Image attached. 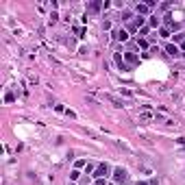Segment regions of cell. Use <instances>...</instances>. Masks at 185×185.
Here are the masks:
<instances>
[{"label": "cell", "mask_w": 185, "mask_h": 185, "mask_svg": "<svg viewBox=\"0 0 185 185\" xmlns=\"http://www.w3.org/2000/svg\"><path fill=\"white\" fill-rule=\"evenodd\" d=\"M100 9H103V2H98V0H96V2H89L87 5V13H98Z\"/></svg>", "instance_id": "obj_5"}, {"label": "cell", "mask_w": 185, "mask_h": 185, "mask_svg": "<svg viewBox=\"0 0 185 185\" xmlns=\"http://www.w3.org/2000/svg\"><path fill=\"white\" fill-rule=\"evenodd\" d=\"M113 61H116V66L122 70V72H128V70H131V68L126 66V61H124V57H122L120 52H113Z\"/></svg>", "instance_id": "obj_3"}, {"label": "cell", "mask_w": 185, "mask_h": 185, "mask_svg": "<svg viewBox=\"0 0 185 185\" xmlns=\"http://www.w3.org/2000/svg\"><path fill=\"white\" fill-rule=\"evenodd\" d=\"M113 39L116 42H126L128 39V33L124 29H118V31H113Z\"/></svg>", "instance_id": "obj_4"}, {"label": "cell", "mask_w": 185, "mask_h": 185, "mask_svg": "<svg viewBox=\"0 0 185 185\" xmlns=\"http://www.w3.org/2000/svg\"><path fill=\"white\" fill-rule=\"evenodd\" d=\"M159 35H161V37H165V39H168V37H170V31H168V29H161V31H159Z\"/></svg>", "instance_id": "obj_14"}, {"label": "cell", "mask_w": 185, "mask_h": 185, "mask_svg": "<svg viewBox=\"0 0 185 185\" xmlns=\"http://www.w3.org/2000/svg\"><path fill=\"white\" fill-rule=\"evenodd\" d=\"M153 118V113H140V120H144V122H146V120H150Z\"/></svg>", "instance_id": "obj_15"}, {"label": "cell", "mask_w": 185, "mask_h": 185, "mask_svg": "<svg viewBox=\"0 0 185 185\" xmlns=\"http://www.w3.org/2000/svg\"><path fill=\"white\" fill-rule=\"evenodd\" d=\"M94 177L96 179H107L109 177V165L107 163H98L96 170H94Z\"/></svg>", "instance_id": "obj_1"}, {"label": "cell", "mask_w": 185, "mask_h": 185, "mask_svg": "<svg viewBox=\"0 0 185 185\" xmlns=\"http://www.w3.org/2000/svg\"><path fill=\"white\" fill-rule=\"evenodd\" d=\"M107 185H113V183H107Z\"/></svg>", "instance_id": "obj_23"}, {"label": "cell", "mask_w": 185, "mask_h": 185, "mask_svg": "<svg viewBox=\"0 0 185 185\" xmlns=\"http://www.w3.org/2000/svg\"><path fill=\"white\" fill-rule=\"evenodd\" d=\"M137 185H146V183H144V181H140V183H137Z\"/></svg>", "instance_id": "obj_22"}, {"label": "cell", "mask_w": 185, "mask_h": 185, "mask_svg": "<svg viewBox=\"0 0 185 185\" xmlns=\"http://www.w3.org/2000/svg\"><path fill=\"white\" fill-rule=\"evenodd\" d=\"M185 39V33H179V35H174V42H183Z\"/></svg>", "instance_id": "obj_16"}, {"label": "cell", "mask_w": 185, "mask_h": 185, "mask_svg": "<svg viewBox=\"0 0 185 185\" xmlns=\"http://www.w3.org/2000/svg\"><path fill=\"white\" fill-rule=\"evenodd\" d=\"M150 11V7H148L146 2H142V5H137V13H148Z\"/></svg>", "instance_id": "obj_8"}, {"label": "cell", "mask_w": 185, "mask_h": 185, "mask_svg": "<svg viewBox=\"0 0 185 185\" xmlns=\"http://www.w3.org/2000/svg\"><path fill=\"white\" fill-rule=\"evenodd\" d=\"M107 98H109V100H111V103H113L116 107H122V105H124L122 100H118V98H113V96H107Z\"/></svg>", "instance_id": "obj_10"}, {"label": "cell", "mask_w": 185, "mask_h": 185, "mask_svg": "<svg viewBox=\"0 0 185 185\" xmlns=\"http://www.w3.org/2000/svg\"><path fill=\"white\" fill-rule=\"evenodd\" d=\"M96 185H107V181L105 179H96Z\"/></svg>", "instance_id": "obj_21"}, {"label": "cell", "mask_w": 185, "mask_h": 185, "mask_svg": "<svg viewBox=\"0 0 185 185\" xmlns=\"http://www.w3.org/2000/svg\"><path fill=\"white\" fill-rule=\"evenodd\" d=\"M165 50H168V54H170V57H179V46L177 44H168V46H165Z\"/></svg>", "instance_id": "obj_6"}, {"label": "cell", "mask_w": 185, "mask_h": 185, "mask_svg": "<svg viewBox=\"0 0 185 185\" xmlns=\"http://www.w3.org/2000/svg\"><path fill=\"white\" fill-rule=\"evenodd\" d=\"M57 17H59V15H57V13H54V11H52V13H50V22L54 24V22H57Z\"/></svg>", "instance_id": "obj_18"}, {"label": "cell", "mask_w": 185, "mask_h": 185, "mask_svg": "<svg viewBox=\"0 0 185 185\" xmlns=\"http://www.w3.org/2000/svg\"><path fill=\"white\" fill-rule=\"evenodd\" d=\"M94 170H96V165H94V163H87V165H85V174H91Z\"/></svg>", "instance_id": "obj_11"}, {"label": "cell", "mask_w": 185, "mask_h": 185, "mask_svg": "<svg viewBox=\"0 0 185 185\" xmlns=\"http://www.w3.org/2000/svg\"><path fill=\"white\" fill-rule=\"evenodd\" d=\"M144 24V17H137V20L133 22V26H135V29H140V26Z\"/></svg>", "instance_id": "obj_13"}, {"label": "cell", "mask_w": 185, "mask_h": 185, "mask_svg": "<svg viewBox=\"0 0 185 185\" xmlns=\"http://www.w3.org/2000/svg\"><path fill=\"white\" fill-rule=\"evenodd\" d=\"M124 61H128V63H133V66H135V63H140V59H137V57H135L133 52H124Z\"/></svg>", "instance_id": "obj_7"}, {"label": "cell", "mask_w": 185, "mask_h": 185, "mask_svg": "<svg viewBox=\"0 0 185 185\" xmlns=\"http://www.w3.org/2000/svg\"><path fill=\"white\" fill-rule=\"evenodd\" d=\"M150 24L153 26H159V17H150Z\"/></svg>", "instance_id": "obj_17"}, {"label": "cell", "mask_w": 185, "mask_h": 185, "mask_svg": "<svg viewBox=\"0 0 185 185\" xmlns=\"http://www.w3.org/2000/svg\"><path fill=\"white\" fill-rule=\"evenodd\" d=\"M103 29H107V31L111 29V22H109V20H105V22H103Z\"/></svg>", "instance_id": "obj_19"}, {"label": "cell", "mask_w": 185, "mask_h": 185, "mask_svg": "<svg viewBox=\"0 0 185 185\" xmlns=\"http://www.w3.org/2000/svg\"><path fill=\"white\" fill-rule=\"evenodd\" d=\"M74 31H76V35H79V37H85V33H87L85 29H83V26H76Z\"/></svg>", "instance_id": "obj_12"}, {"label": "cell", "mask_w": 185, "mask_h": 185, "mask_svg": "<svg viewBox=\"0 0 185 185\" xmlns=\"http://www.w3.org/2000/svg\"><path fill=\"white\" fill-rule=\"evenodd\" d=\"M137 44H140L142 48H148V42H146V39H140V42H137Z\"/></svg>", "instance_id": "obj_20"}, {"label": "cell", "mask_w": 185, "mask_h": 185, "mask_svg": "<svg viewBox=\"0 0 185 185\" xmlns=\"http://www.w3.org/2000/svg\"><path fill=\"white\" fill-rule=\"evenodd\" d=\"M79 179H81V172H79V170H72V172H70V181L74 183V181H79Z\"/></svg>", "instance_id": "obj_9"}, {"label": "cell", "mask_w": 185, "mask_h": 185, "mask_svg": "<svg viewBox=\"0 0 185 185\" xmlns=\"http://www.w3.org/2000/svg\"><path fill=\"white\" fill-rule=\"evenodd\" d=\"M126 179H128V172L124 168H116L113 170V181L116 183H126Z\"/></svg>", "instance_id": "obj_2"}]
</instances>
